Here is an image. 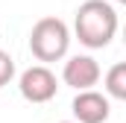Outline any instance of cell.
<instances>
[{"mask_svg":"<svg viewBox=\"0 0 126 123\" xmlns=\"http://www.w3.org/2000/svg\"><path fill=\"white\" fill-rule=\"evenodd\" d=\"M73 30H76L79 44H85L91 50H103L117 35V12L106 0H85L76 9Z\"/></svg>","mask_w":126,"mask_h":123,"instance_id":"1","label":"cell"},{"mask_svg":"<svg viewBox=\"0 0 126 123\" xmlns=\"http://www.w3.org/2000/svg\"><path fill=\"white\" fill-rule=\"evenodd\" d=\"M70 47V30L62 18H41L30 32V50L38 62H59Z\"/></svg>","mask_w":126,"mask_h":123,"instance_id":"2","label":"cell"},{"mask_svg":"<svg viewBox=\"0 0 126 123\" xmlns=\"http://www.w3.org/2000/svg\"><path fill=\"white\" fill-rule=\"evenodd\" d=\"M18 91L27 103H50L56 91H59V82H56V73L47 67V64H32L21 73L18 79Z\"/></svg>","mask_w":126,"mask_h":123,"instance_id":"3","label":"cell"},{"mask_svg":"<svg viewBox=\"0 0 126 123\" xmlns=\"http://www.w3.org/2000/svg\"><path fill=\"white\" fill-rule=\"evenodd\" d=\"M73 117L76 123H106L111 114V106H109V97L106 94L94 91V88H85L73 97Z\"/></svg>","mask_w":126,"mask_h":123,"instance_id":"4","label":"cell"},{"mask_svg":"<svg viewBox=\"0 0 126 123\" xmlns=\"http://www.w3.org/2000/svg\"><path fill=\"white\" fill-rule=\"evenodd\" d=\"M62 79H64V85H70V88H76V91L94 88L97 82H100V64H97V59H91V56H73V59L64 62Z\"/></svg>","mask_w":126,"mask_h":123,"instance_id":"5","label":"cell"},{"mask_svg":"<svg viewBox=\"0 0 126 123\" xmlns=\"http://www.w3.org/2000/svg\"><path fill=\"white\" fill-rule=\"evenodd\" d=\"M106 94L114 97V100H126V64L123 62L109 67V73H106Z\"/></svg>","mask_w":126,"mask_h":123,"instance_id":"6","label":"cell"},{"mask_svg":"<svg viewBox=\"0 0 126 123\" xmlns=\"http://www.w3.org/2000/svg\"><path fill=\"white\" fill-rule=\"evenodd\" d=\"M12 76H15V59H12L6 50H0V88L9 85Z\"/></svg>","mask_w":126,"mask_h":123,"instance_id":"7","label":"cell"},{"mask_svg":"<svg viewBox=\"0 0 126 123\" xmlns=\"http://www.w3.org/2000/svg\"><path fill=\"white\" fill-rule=\"evenodd\" d=\"M62 123H76V120H62Z\"/></svg>","mask_w":126,"mask_h":123,"instance_id":"8","label":"cell"},{"mask_svg":"<svg viewBox=\"0 0 126 123\" xmlns=\"http://www.w3.org/2000/svg\"><path fill=\"white\" fill-rule=\"evenodd\" d=\"M117 3H126V0H117Z\"/></svg>","mask_w":126,"mask_h":123,"instance_id":"9","label":"cell"}]
</instances>
